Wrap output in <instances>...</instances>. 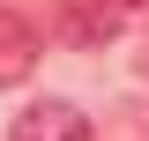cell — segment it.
Wrapping results in <instances>:
<instances>
[{"mask_svg": "<svg viewBox=\"0 0 149 141\" xmlns=\"http://www.w3.org/2000/svg\"><path fill=\"white\" fill-rule=\"evenodd\" d=\"M8 141H90V119L67 104V97H45V104H22Z\"/></svg>", "mask_w": 149, "mask_h": 141, "instance_id": "obj_1", "label": "cell"}, {"mask_svg": "<svg viewBox=\"0 0 149 141\" xmlns=\"http://www.w3.org/2000/svg\"><path fill=\"white\" fill-rule=\"evenodd\" d=\"M22 67H30V30H22V22L0 8V82H15Z\"/></svg>", "mask_w": 149, "mask_h": 141, "instance_id": "obj_3", "label": "cell"}, {"mask_svg": "<svg viewBox=\"0 0 149 141\" xmlns=\"http://www.w3.org/2000/svg\"><path fill=\"white\" fill-rule=\"evenodd\" d=\"M142 8H149V0H74V8H67V37H74V45H104V37H119Z\"/></svg>", "mask_w": 149, "mask_h": 141, "instance_id": "obj_2", "label": "cell"}]
</instances>
